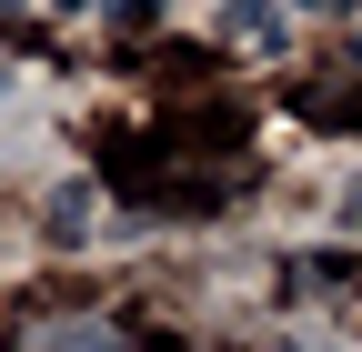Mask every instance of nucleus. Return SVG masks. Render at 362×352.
<instances>
[{"instance_id":"f257e3e1","label":"nucleus","mask_w":362,"mask_h":352,"mask_svg":"<svg viewBox=\"0 0 362 352\" xmlns=\"http://www.w3.org/2000/svg\"><path fill=\"white\" fill-rule=\"evenodd\" d=\"M11 352H121V332H111L101 312H40Z\"/></svg>"},{"instance_id":"f03ea898","label":"nucleus","mask_w":362,"mask_h":352,"mask_svg":"<svg viewBox=\"0 0 362 352\" xmlns=\"http://www.w3.org/2000/svg\"><path fill=\"white\" fill-rule=\"evenodd\" d=\"M232 30H242V40H272V30H282V11H272V0H232Z\"/></svg>"},{"instance_id":"7ed1b4c3","label":"nucleus","mask_w":362,"mask_h":352,"mask_svg":"<svg viewBox=\"0 0 362 352\" xmlns=\"http://www.w3.org/2000/svg\"><path fill=\"white\" fill-rule=\"evenodd\" d=\"M312 11H332V0H312Z\"/></svg>"}]
</instances>
